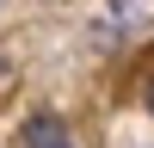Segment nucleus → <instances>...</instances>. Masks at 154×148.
Returning <instances> with one entry per match:
<instances>
[{"label": "nucleus", "mask_w": 154, "mask_h": 148, "mask_svg": "<svg viewBox=\"0 0 154 148\" xmlns=\"http://www.w3.org/2000/svg\"><path fill=\"white\" fill-rule=\"evenodd\" d=\"M19 142L25 148H68V123H62L56 111H37V117H25Z\"/></svg>", "instance_id": "1"}, {"label": "nucleus", "mask_w": 154, "mask_h": 148, "mask_svg": "<svg viewBox=\"0 0 154 148\" xmlns=\"http://www.w3.org/2000/svg\"><path fill=\"white\" fill-rule=\"evenodd\" d=\"M0 86H6V56H0Z\"/></svg>", "instance_id": "2"}, {"label": "nucleus", "mask_w": 154, "mask_h": 148, "mask_svg": "<svg viewBox=\"0 0 154 148\" xmlns=\"http://www.w3.org/2000/svg\"><path fill=\"white\" fill-rule=\"evenodd\" d=\"M148 111H154V80H148Z\"/></svg>", "instance_id": "3"}]
</instances>
